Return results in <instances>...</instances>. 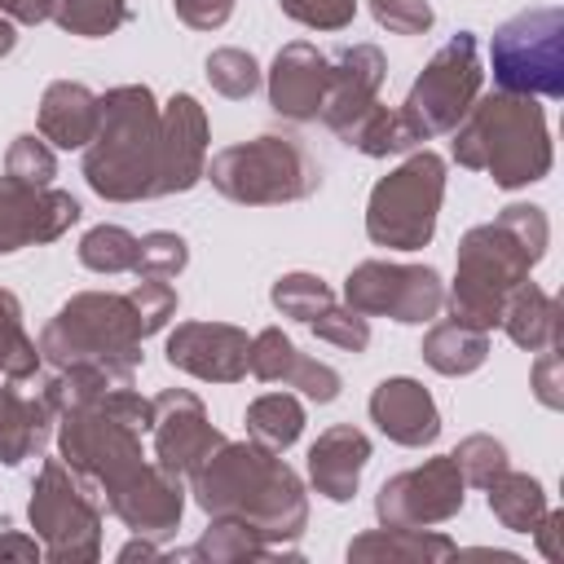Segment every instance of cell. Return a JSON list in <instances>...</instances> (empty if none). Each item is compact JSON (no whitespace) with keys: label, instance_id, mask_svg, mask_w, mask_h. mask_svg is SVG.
<instances>
[{"label":"cell","instance_id":"6da1fadb","mask_svg":"<svg viewBox=\"0 0 564 564\" xmlns=\"http://www.w3.org/2000/svg\"><path fill=\"white\" fill-rule=\"evenodd\" d=\"M154 423V401L132 383L110 388L88 405L57 414V454L132 533L172 538L185 516V476L159 467L141 436Z\"/></svg>","mask_w":564,"mask_h":564},{"label":"cell","instance_id":"7a4b0ae2","mask_svg":"<svg viewBox=\"0 0 564 564\" xmlns=\"http://www.w3.org/2000/svg\"><path fill=\"white\" fill-rule=\"evenodd\" d=\"M194 502L212 520H242L260 529L273 546L300 542L308 524V494L295 467L278 449L247 441H225L194 476H189Z\"/></svg>","mask_w":564,"mask_h":564},{"label":"cell","instance_id":"3957f363","mask_svg":"<svg viewBox=\"0 0 564 564\" xmlns=\"http://www.w3.org/2000/svg\"><path fill=\"white\" fill-rule=\"evenodd\" d=\"M551 220L538 203H507L494 220L467 229L458 238L454 282L445 291L449 313L463 326L494 330L507 295L529 282V269L546 256Z\"/></svg>","mask_w":564,"mask_h":564},{"label":"cell","instance_id":"277c9868","mask_svg":"<svg viewBox=\"0 0 564 564\" xmlns=\"http://www.w3.org/2000/svg\"><path fill=\"white\" fill-rule=\"evenodd\" d=\"M454 163L467 172H489L498 189H524L542 181L555 163V150L538 97H476L454 128Z\"/></svg>","mask_w":564,"mask_h":564},{"label":"cell","instance_id":"5b68a950","mask_svg":"<svg viewBox=\"0 0 564 564\" xmlns=\"http://www.w3.org/2000/svg\"><path fill=\"white\" fill-rule=\"evenodd\" d=\"M159 167V101L145 84L101 93L97 137L84 145V181L106 203L154 198Z\"/></svg>","mask_w":564,"mask_h":564},{"label":"cell","instance_id":"8992f818","mask_svg":"<svg viewBox=\"0 0 564 564\" xmlns=\"http://www.w3.org/2000/svg\"><path fill=\"white\" fill-rule=\"evenodd\" d=\"M145 322L128 291H79L40 330V357L53 366H110L137 375Z\"/></svg>","mask_w":564,"mask_h":564},{"label":"cell","instance_id":"52a82bcc","mask_svg":"<svg viewBox=\"0 0 564 564\" xmlns=\"http://www.w3.org/2000/svg\"><path fill=\"white\" fill-rule=\"evenodd\" d=\"M203 176L229 203L278 207V203H300L317 194L322 163L308 154V145L295 132H260L251 141H238L212 154Z\"/></svg>","mask_w":564,"mask_h":564},{"label":"cell","instance_id":"ba28073f","mask_svg":"<svg viewBox=\"0 0 564 564\" xmlns=\"http://www.w3.org/2000/svg\"><path fill=\"white\" fill-rule=\"evenodd\" d=\"M445 198V159L436 150H414L401 167L375 181L366 198V234L388 251H419L436 234Z\"/></svg>","mask_w":564,"mask_h":564},{"label":"cell","instance_id":"9c48e42d","mask_svg":"<svg viewBox=\"0 0 564 564\" xmlns=\"http://www.w3.org/2000/svg\"><path fill=\"white\" fill-rule=\"evenodd\" d=\"M26 520L53 564H93L101 555V498L62 458H44L35 471Z\"/></svg>","mask_w":564,"mask_h":564},{"label":"cell","instance_id":"30bf717a","mask_svg":"<svg viewBox=\"0 0 564 564\" xmlns=\"http://www.w3.org/2000/svg\"><path fill=\"white\" fill-rule=\"evenodd\" d=\"M489 66L498 93L564 97V9H520L494 31Z\"/></svg>","mask_w":564,"mask_h":564},{"label":"cell","instance_id":"8fae6325","mask_svg":"<svg viewBox=\"0 0 564 564\" xmlns=\"http://www.w3.org/2000/svg\"><path fill=\"white\" fill-rule=\"evenodd\" d=\"M480 44L471 31H458L449 44H441L427 66L419 70V79L410 84L405 101H401V119L410 128L414 141H432L458 128V119L471 110V101L480 97Z\"/></svg>","mask_w":564,"mask_h":564},{"label":"cell","instance_id":"7c38bea8","mask_svg":"<svg viewBox=\"0 0 564 564\" xmlns=\"http://www.w3.org/2000/svg\"><path fill=\"white\" fill-rule=\"evenodd\" d=\"M344 304L357 308L361 317H392L419 326L445 308V282L432 264L361 260L344 278Z\"/></svg>","mask_w":564,"mask_h":564},{"label":"cell","instance_id":"4fadbf2b","mask_svg":"<svg viewBox=\"0 0 564 564\" xmlns=\"http://www.w3.org/2000/svg\"><path fill=\"white\" fill-rule=\"evenodd\" d=\"M467 502V480L454 463V454L423 458L419 467H405L388 476L375 494V520L379 524H401V529H432L445 524L463 511Z\"/></svg>","mask_w":564,"mask_h":564},{"label":"cell","instance_id":"5bb4252c","mask_svg":"<svg viewBox=\"0 0 564 564\" xmlns=\"http://www.w3.org/2000/svg\"><path fill=\"white\" fill-rule=\"evenodd\" d=\"M150 436H154V463L185 476V480L225 445V432L207 419L203 401L185 388H163L154 397Z\"/></svg>","mask_w":564,"mask_h":564},{"label":"cell","instance_id":"9a60e30c","mask_svg":"<svg viewBox=\"0 0 564 564\" xmlns=\"http://www.w3.org/2000/svg\"><path fill=\"white\" fill-rule=\"evenodd\" d=\"M207 167V110L194 93H172L159 106V167L154 198L185 194L203 181Z\"/></svg>","mask_w":564,"mask_h":564},{"label":"cell","instance_id":"2e32d148","mask_svg":"<svg viewBox=\"0 0 564 564\" xmlns=\"http://www.w3.org/2000/svg\"><path fill=\"white\" fill-rule=\"evenodd\" d=\"M79 220V203L57 185H22L0 176V256L62 238Z\"/></svg>","mask_w":564,"mask_h":564},{"label":"cell","instance_id":"e0dca14e","mask_svg":"<svg viewBox=\"0 0 564 564\" xmlns=\"http://www.w3.org/2000/svg\"><path fill=\"white\" fill-rule=\"evenodd\" d=\"M247 348L251 335L234 322H181L167 335L163 357L172 370L203 383H238L247 375Z\"/></svg>","mask_w":564,"mask_h":564},{"label":"cell","instance_id":"ac0fdd59","mask_svg":"<svg viewBox=\"0 0 564 564\" xmlns=\"http://www.w3.org/2000/svg\"><path fill=\"white\" fill-rule=\"evenodd\" d=\"M326 79H330V57L308 40H291L278 48L269 66V106L291 123H308L322 110Z\"/></svg>","mask_w":564,"mask_h":564},{"label":"cell","instance_id":"d6986e66","mask_svg":"<svg viewBox=\"0 0 564 564\" xmlns=\"http://www.w3.org/2000/svg\"><path fill=\"white\" fill-rule=\"evenodd\" d=\"M388 62L375 44H352L339 57H330V79H326V97H322V123L339 137L361 110H370L379 101Z\"/></svg>","mask_w":564,"mask_h":564},{"label":"cell","instance_id":"ffe728a7","mask_svg":"<svg viewBox=\"0 0 564 564\" xmlns=\"http://www.w3.org/2000/svg\"><path fill=\"white\" fill-rule=\"evenodd\" d=\"M370 423L405 449H423L441 436V410L432 392L410 375H392L370 392Z\"/></svg>","mask_w":564,"mask_h":564},{"label":"cell","instance_id":"44dd1931","mask_svg":"<svg viewBox=\"0 0 564 564\" xmlns=\"http://www.w3.org/2000/svg\"><path fill=\"white\" fill-rule=\"evenodd\" d=\"M366 463H370V436L352 423H335L308 445V485L330 502H348L361 485Z\"/></svg>","mask_w":564,"mask_h":564},{"label":"cell","instance_id":"7402d4cb","mask_svg":"<svg viewBox=\"0 0 564 564\" xmlns=\"http://www.w3.org/2000/svg\"><path fill=\"white\" fill-rule=\"evenodd\" d=\"M101 123V97L88 84L53 79L40 97V137L53 150H84L97 137Z\"/></svg>","mask_w":564,"mask_h":564},{"label":"cell","instance_id":"603a6c76","mask_svg":"<svg viewBox=\"0 0 564 564\" xmlns=\"http://www.w3.org/2000/svg\"><path fill=\"white\" fill-rule=\"evenodd\" d=\"M352 564H436V560H454L458 542L436 533V529H401V524H379L366 529L348 542L344 551Z\"/></svg>","mask_w":564,"mask_h":564},{"label":"cell","instance_id":"cb8c5ba5","mask_svg":"<svg viewBox=\"0 0 564 564\" xmlns=\"http://www.w3.org/2000/svg\"><path fill=\"white\" fill-rule=\"evenodd\" d=\"M57 410L44 397H26L18 388H0V463L18 467L35 458L53 436Z\"/></svg>","mask_w":564,"mask_h":564},{"label":"cell","instance_id":"d4e9b609","mask_svg":"<svg viewBox=\"0 0 564 564\" xmlns=\"http://www.w3.org/2000/svg\"><path fill=\"white\" fill-rule=\"evenodd\" d=\"M498 326L507 330V339H511L516 348H529V352L555 348V344H560V304H555V295H546L542 286L520 282V286L507 295Z\"/></svg>","mask_w":564,"mask_h":564},{"label":"cell","instance_id":"484cf974","mask_svg":"<svg viewBox=\"0 0 564 564\" xmlns=\"http://www.w3.org/2000/svg\"><path fill=\"white\" fill-rule=\"evenodd\" d=\"M185 560H207V564H242V560H300L295 546H273L260 529L242 520H212L203 538L181 551Z\"/></svg>","mask_w":564,"mask_h":564},{"label":"cell","instance_id":"4316f807","mask_svg":"<svg viewBox=\"0 0 564 564\" xmlns=\"http://www.w3.org/2000/svg\"><path fill=\"white\" fill-rule=\"evenodd\" d=\"M423 361L436 370V375H471L485 366L489 357V330H476V326H463L458 317L449 322H436L427 335H423Z\"/></svg>","mask_w":564,"mask_h":564},{"label":"cell","instance_id":"83f0119b","mask_svg":"<svg viewBox=\"0 0 564 564\" xmlns=\"http://www.w3.org/2000/svg\"><path fill=\"white\" fill-rule=\"evenodd\" d=\"M489 494V511L502 520V529L511 533H533V524L546 516V489L529 476V471H502L485 485Z\"/></svg>","mask_w":564,"mask_h":564},{"label":"cell","instance_id":"f1b7e54d","mask_svg":"<svg viewBox=\"0 0 564 564\" xmlns=\"http://www.w3.org/2000/svg\"><path fill=\"white\" fill-rule=\"evenodd\" d=\"M128 383H132V375L128 370H110V366H53V375L40 388V397L62 414V410L97 401L110 388H128Z\"/></svg>","mask_w":564,"mask_h":564},{"label":"cell","instance_id":"f546056e","mask_svg":"<svg viewBox=\"0 0 564 564\" xmlns=\"http://www.w3.org/2000/svg\"><path fill=\"white\" fill-rule=\"evenodd\" d=\"M304 432V405L291 392H264L247 405V436L264 449H291Z\"/></svg>","mask_w":564,"mask_h":564},{"label":"cell","instance_id":"4dcf8cb0","mask_svg":"<svg viewBox=\"0 0 564 564\" xmlns=\"http://www.w3.org/2000/svg\"><path fill=\"white\" fill-rule=\"evenodd\" d=\"M339 141L352 145V150H361L366 159H388V154H405V150L419 145V141L410 137L405 119H401L397 110L379 106V101H375L370 110H361V115L339 132Z\"/></svg>","mask_w":564,"mask_h":564},{"label":"cell","instance_id":"1f68e13d","mask_svg":"<svg viewBox=\"0 0 564 564\" xmlns=\"http://www.w3.org/2000/svg\"><path fill=\"white\" fill-rule=\"evenodd\" d=\"M40 344L26 335V326H22V304H18V295L13 291H4L0 286V375L4 379H13V383H22V379H31L35 370H40Z\"/></svg>","mask_w":564,"mask_h":564},{"label":"cell","instance_id":"d6a6232c","mask_svg":"<svg viewBox=\"0 0 564 564\" xmlns=\"http://www.w3.org/2000/svg\"><path fill=\"white\" fill-rule=\"evenodd\" d=\"M48 18L70 35L101 40V35H115L132 18V9L128 0H48Z\"/></svg>","mask_w":564,"mask_h":564},{"label":"cell","instance_id":"836d02e7","mask_svg":"<svg viewBox=\"0 0 564 564\" xmlns=\"http://www.w3.org/2000/svg\"><path fill=\"white\" fill-rule=\"evenodd\" d=\"M141 238L128 234L123 225H93L79 238V264L93 273H132Z\"/></svg>","mask_w":564,"mask_h":564},{"label":"cell","instance_id":"e575fe53","mask_svg":"<svg viewBox=\"0 0 564 564\" xmlns=\"http://www.w3.org/2000/svg\"><path fill=\"white\" fill-rule=\"evenodd\" d=\"M269 300L282 317H295V322H313L326 304H335V291L317 278V273H282L273 286H269Z\"/></svg>","mask_w":564,"mask_h":564},{"label":"cell","instance_id":"d590c367","mask_svg":"<svg viewBox=\"0 0 564 564\" xmlns=\"http://www.w3.org/2000/svg\"><path fill=\"white\" fill-rule=\"evenodd\" d=\"M203 75L229 101H242V97H251L260 88V62L247 48H216V53H207Z\"/></svg>","mask_w":564,"mask_h":564},{"label":"cell","instance_id":"8d00e7d4","mask_svg":"<svg viewBox=\"0 0 564 564\" xmlns=\"http://www.w3.org/2000/svg\"><path fill=\"white\" fill-rule=\"evenodd\" d=\"M4 176H9V181H22V185H35V189L53 185V176H57V154H53V145H48L44 137H35V132L13 137V141H9V154H4Z\"/></svg>","mask_w":564,"mask_h":564},{"label":"cell","instance_id":"74e56055","mask_svg":"<svg viewBox=\"0 0 564 564\" xmlns=\"http://www.w3.org/2000/svg\"><path fill=\"white\" fill-rule=\"evenodd\" d=\"M295 357H300V348L291 344V335H286L282 326H264L260 335H251L247 370H251L260 383H286Z\"/></svg>","mask_w":564,"mask_h":564},{"label":"cell","instance_id":"f35d334b","mask_svg":"<svg viewBox=\"0 0 564 564\" xmlns=\"http://www.w3.org/2000/svg\"><path fill=\"white\" fill-rule=\"evenodd\" d=\"M454 463H458L463 480L476 485V489H485L494 476H502V471L511 467V463H507V445H502L498 436H489V432L463 436V441L454 445Z\"/></svg>","mask_w":564,"mask_h":564},{"label":"cell","instance_id":"ab89813d","mask_svg":"<svg viewBox=\"0 0 564 564\" xmlns=\"http://www.w3.org/2000/svg\"><path fill=\"white\" fill-rule=\"evenodd\" d=\"M185 264H189V242L172 229H154V234L141 238L132 273L137 278H176Z\"/></svg>","mask_w":564,"mask_h":564},{"label":"cell","instance_id":"60d3db41","mask_svg":"<svg viewBox=\"0 0 564 564\" xmlns=\"http://www.w3.org/2000/svg\"><path fill=\"white\" fill-rule=\"evenodd\" d=\"M308 326L317 339H326L344 352H366V344H370V322L348 304H326Z\"/></svg>","mask_w":564,"mask_h":564},{"label":"cell","instance_id":"b9f144b4","mask_svg":"<svg viewBox=\"0 0 564 564\" xmlns=\"http://www.w3.org/2000/svg\"><path fill=\"white\" fill-rule=\"evenodd\" d=\"M282 13L313 31H344L357 18V0H278Z\"/></svg>","mask_w":564,"mask_h":564},{"label":"cell","instance_id":"7bdbcfd3","mask_svg":"<svg viewBox=\"0 0 564 564\" xmlns=\"http://www.w3.org/2000/svg\"><path fill=\"white\" fill-rule=\"evenodd\" d=\"M370 13L392 35H423L436 22V13H432L427 0H370Z\"/></svg>","mask_w":564,"mask_h":564},{"label":"cell","instance_id":"ee69618b","mask_svg":"<svg viewBox=\"0 0 564 564\" xmlns=\"http://www.w3.org/2000/svg\"><path fill=\"white\" fill-rule=\"evenodd\" d=\"M286 388H300L308 401H317V405H326V401H335L339 397V388H344V379H339V370L335 366H326V361H317V357H295V366H291V375H286Z\"/></svg>","mask_w":564,"mask_h":564},{"label":"cell","instance_id":"f6af8a7d","mask_svg":"<svg viewBox=\"0 0 564 564\" xmlns=\"http://www.w3.org/2000/svg\"><path fill=\"white\" fill-rule=\"evenodd\" d=\"M128 295H132V304H137V313H141L150 335L163 330L172 322V313H176V291L167 286V278H137V286Z\"/></svg>","mask_w":564,"mask_h":564},{"label":"cell","instance_id":"bcb514c9","mask_svg":"<svg viewBox=\"0 0 564 564\" xmlns=\"http://www.w3.org/2000/svg\"><path fill=\"white\" fill-rule=\"evenodd\" d=\"M533 397L546 410H564V357H560V344L538 352V361H533Z\"/></svg>","mask_w":564,"mask_h":564},{"label":"cell","instance_id":"7dc6e473","mask_svg":"<svg viewBox=\"0 0 564 564\" xmlns=\"http://www.w3.org/2000/svg\"><path fill=\"white\" fill-rule=\"evenodd\" d=\"M172 9L189 31H216L229 22L234 0H172Z\"/></svg>","mask_w":564,"mask_h":564},{"label":"cell","instance_id":"c3c4849f","mask_svg":"<svg viewBox=\"0 0 564 564\" xmlns=\"http://www.w3.org/2000/svg\"><path fill=\"white\" fill-rule=\"evenodd\" d=\"M35 560H44V546L35 533H18V529L0 533V564H35Z\"/></svg>","mask_w":564,"mask_h":564},{"label":"cell","instance_id":"681fc988","mask_svg":"<svg viewBox=\"0 0 564 564\" xmlns=\"http://www.w3.org/2000/svg\"><path fill=\"white\" fill-rule=\"evenodd\" d=\"M560 533H564V511H551L546 507V516L533 524V542H538V551L546 555V560H560L564 551H560Z\"/></svg>","mask_w":564,"mask_h":564},{"label":"cell","instance_id":"f907efd6","mask_svg":"<svg viewBox=\"0 0 564 564\" xmlns=\"http://www.w3.org/2000/svg\"><path fill=\"white\" fill-rule=\"evenodd\" d=\"M0 18H9L18 26H35L48 18V0H0Z\"/></svg>","mask_w":564,"mask_h":564},{"label":"cell","instance_id":"816d5d0a","mask_svg":"<svg viewBox=\"0 0 564 564\" xmlns=\"http://www.w3.org/2000/svg\"><path fill=\"white\" fill-rule=\"evenodd\" d=\"M163 551H159V538H145V533H132V542H123L119 546V560L123 564H132V560H159Z\"/></svg>","mask_w":564,"mask_h":564},{"label":"cell","instance_id":"f5cc1de1","mask_svg":"<svg viewBox=\"0 0 564 564\" xmlns=\"http://www.w3.org/2000/svg\"><path fill=\"white\" fill-rule=\"evenodd\" d=\"M13 44H18V22L0 18V57H9V53H13Z\"/></svg>","mask_w":564,"mask_h":564}]
</instances>
